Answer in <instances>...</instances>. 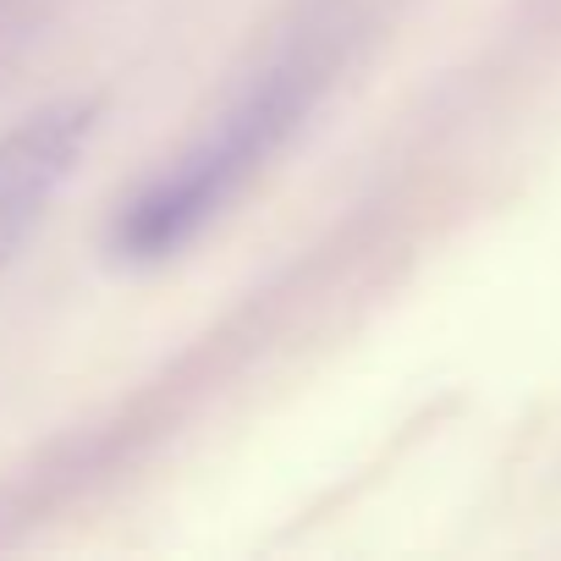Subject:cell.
Listing matches in <instances>:
<instances>
[{
	"label": "cell",
	"mask_w": 561,
	"mask_h": 561,
	"mask_svg": "<svg viewBox=\"0 0 561 561\" xmlns=\"http://www.w3.org/2000/svg\"><path fill=\"white\" fill-rule=\"evenodd\" d=\"M325 78H331V61L314 39L293 45L280 61H270L242 89V100L116 215L111 253L127 264H160V259L182 253L264 171V160L293 138V127L320 100Z\"/></svg>",
	"instance_id": "cell-1"
},
{
	"label": "cell",
	"mask_w": 561,
	"mask_h": 561,
	"mask_svg": "<svg viewBox=\"0 0 561 561\" xmlns=\"http://www.w3.org/2000/svg\"><path fill=\"white\" fill-rule=\"evenodd\" d=\"M100 100H56L23 116L12 133H0V264H7L28 231L45 220L50 198L72 176L83 144L94 138Z\"/></svg>",
	"instance_id": "cell-2"
}]
</instances>
